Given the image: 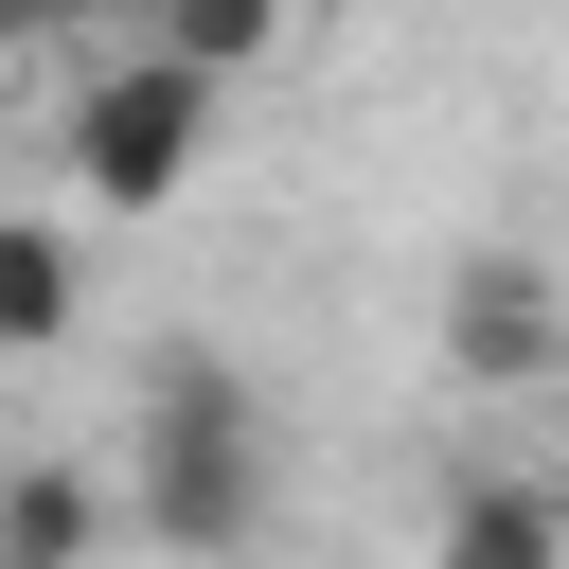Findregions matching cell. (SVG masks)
I'll list each match as a JSON object with an SVG mask.
<instances>
[{"mask_svg":"<svg viewBox=\"0 0 569 569\" xmlns=\"http://www.w3.org/2000/svg\"><path fill=\"white\" fill-rule=\"evenodd\" d=\"M196 142H213V89L142 36V53H107L89 89H71V178L107 196V213H160L178 178H196Z\"/></svg>","mask_w":569,"mask_h":569,"instance_id":"7a4b0ae2","label":"cell"},{"mask_svg":"<svg viewBox=\"0 0 569 569\" xmlns=\"http://www.w3.org/2000/svg\"><path fill=\"white\" fill-rule=\"evenodd\" d=\"M445 373H462V391H551V373H569V284H551L533 249H480V267L445 284Z\"/></svg>","mask_w":569,"mask_h":569,"instance_id":"3957f363","label":"cell"},{"mask_svg":"<svg viewBox=\"0 0 569 569\" xmlns=\"http://www.w3.org/2000/svg\"><path fill=\"white\" fill-rule=\"evenodd\" d=\"M427 569H569V480H533V462H480V480H445V516H427Z\"/></svg>","mask_w":569,"mask_h":569,"instance_id":"277c9868","label":"cell"},{"mask_svg":"<svg viewBox=\"0 0 569 569\" xmlns=\"http://www.w3.org/2000/svg\"><path fill=\"white\" fill-rule=\"evenodd\" d=\"M53 338H71V231L0 213V356H53Z\"/></svg>","mask_w":569,"mask_h":569,"instance_id":"8992f818","label":"cell"},{"mask_svg":"<svg viewBox=\"0 0 569 569\" xmlns=\"http://www.w3.org/2000/svg\"><path fill=\"white\" fill-rule=\"evenodd\" d=\"M142 533L160 551H249L267 533V409L231 356H160L142 391Z\"/></svg>","mask_w":569,"mask_h":569,"instance_id":"6da1fadb","label":"cell"},{"mask_svg":"<svg viewBox=\"0 0 569 569\" xmlns=\"http://www.w3.org/2000/svg\"><path fill=\"white\" fill-rule=\"evenodd\" d=\"M89 533H107V498L71 462H0V569H89Z\"/></svg>","mask_w":569,"mask_h":569,"instance_id":"5b68a950","label":"cell"},{"mask_svg":"<svg viewBox=\"0 0 569 569\" xmlns=\"http://www.w3.org/2000/svg\"><path fill=\"white\" fill-rule=\"evenodd\" d=\"M160 53H178L196 89H231V71H267V53H284V0H178V18H160Z\"/></svg>","mask_w":569,"mask_h":569,"instance_id":"52a82bcc","label":"cell"}]
</instances>
